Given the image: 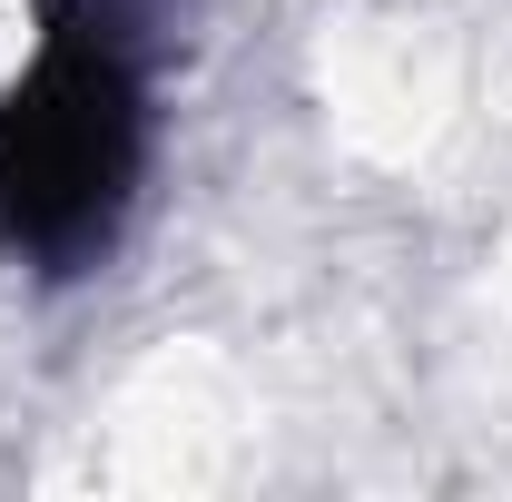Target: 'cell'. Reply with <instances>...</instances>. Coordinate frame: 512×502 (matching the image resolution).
Returning <instances> with one entry per match:
<instances>
[{
	"mask_svg": "<svg viewBox=\"0 0 512 502\" xmlns=\"http://www.w3.org/2000/svg\"><path fill=\"white\" fill-rule=\"evenodd\" d=\"M197 0H30V50L0 79V256L79 286L119 256L158 168V89Z\"/></svg>",
	"mask_w": 512,
	"mask_h": 502,
	"instance_id": "6da1fadb",
	"label": "cell"
}]
</instances>
